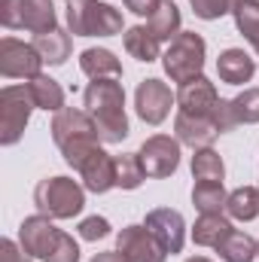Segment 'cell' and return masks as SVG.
<instances>
[{
    "label": "cell",
    "mask_w": 259,
    "mask_h": 262,
    "mask_svg": "<svg viewBox=\"0 0 259 262\" xmlns=\"http://www.w3.org/2000/svg\"><path fill=\"white\" fill-rule=\"evenodd\" d=\"M82 110L95 119L104 143H122L128 137L125 89L119 79H92L82 92Z\"/></svg>",
    "instance_id": "cell-1"
},
{
    "label": "cell",
    "mask_w": 259,
    "mask_h": 262,
    "mask_svg": "<svg viewBox=\"0 0 259 262\" xmlns=\"http://www.w3.org/2000/svg\"><path fill=\"white\" fill-rule=\"evenodd\" d=\"M52 140H55V146L61 149L64 162L73 171H79V165L104 143L95 119L85 110H76V107H64V110L55 113V119H52Z\"/></svg>",
    "instance_id": "cell-2"
},
{
    "label": "cell",
    "mask_w": 259,
    "mask_h": 262,
    "mask_svg": "<svg viewBox=\"0 0 259 262\" xmlns=\"http://www.w3.org/2000/svg\"><path fill=\"white\" fill-rule=\"evenodd\" d=\"M67 31L73 37H116L125 34L122 12L101 0H67Z\"/></svg>",
    "instance_id": "cell-3"
},
{
    "label": "cell",
    "mask_w": 259,
    "mask_h": 262,
    "mask_svg": "<svg viewBox=\"0 0 259 262\" xmlns=\"http://www.w3.org/2000/svg\"><path fill=\"white\" fill-rule=\"evenodd\" d=\"M34 204H37V213L49 220H73L85 207V186L64 174L46 177L34 186Z\"/></svg>",
    "instance_id": "cell-4"
},
{
    "label": "cell",
    "mask_w": 259,
    "mask_h": 262,
    "mask_svg": "<svg viewBox=\"0 0 259 262\" xmlns=\"http://www.w3.org/2000/svg\"><path fill=\"white\" fill-rule=\"evenodd\" d=\"M204 58H207L204 37L195 31H180L168 43V49L162 55V67L171 76V82H189L204 73Z\"/></svg>",
    "instance_id": "cell-5"
},
{
    "label": "cell",
    "mask_w": 259,
    "mask_h": 262,
    "mask_svg": "<svg viewBox=\"0 0 259 262\" xmlns=\"http://www.w3.org/2000/svg\"><path fill=\"white\" fill-rule=\"evenodd\" d=\"M0 25L9 31L49 34L58 28L52 0H0Z\"/></svg>",
    "instance_id": "cell-6"
},
{
    "label": "cell",
    "mask_w": 259,
    "mask_h": 262,
    "mask_svg": "<svg viewBox=\"0 0 259 262\" xmlns=\"http://www.w3.org/2000/svg\"><path fill=\"white\" fill-rule=\"evenodd\" d=\"M34 98L28 85H3L0 89V143L15 146L31 122L34 113Z\"/></svg>",
    "instance_id": "cell-7"
},
{
    "label": "cell",
    "mask_w": 259,
    "mask_h": 262,
    "mask_svg": "<svg viewBox=\"0 0 259 262\" xmlns=\"http://www.w3.org/2000/svg\"><path fill=\"white\" fill-rule=\"evenodd\" d=\"M174 104H177V95L171 92L168 82H162L156 76L137 82V89H134V113L146 125H162Z\"/></svg>",
    "instance_id": "cell-8"
},
{
    "label": "cell",
    "mask_w": 259,
    "mask_h": 262,
    "mask_svg": "<svg viewBox=\"0 0 259 262\" xmlns=\"http://www.w3.org/2000/svg\"><path fill=\"white\" fill-rule=\"evenodd\" d=\"M137 159H140L146 177H156V180L171 177L180 168V140L171 134H153L140 143Z\"/></svg>",
    "instance_id": "cell-9"
},
{
    "label": "cell",
    "mask_w": 259,
    "mask_h": 262,
    "mask_svg": "<svg viewBox=\"0 0 259 262\" xmlns=\"http://www.w3.org/2000/svg\"><path fill=\"white\" fill-rule=\"evenodd\" d=\"M43 58L34 49V43L15 40V37H3L0 40V73L6 79H34L43 73Z\"/></svg>",
    "instance_id": "cell-10"
},
{
    "label": "cell",
    "mask_w": 259,
    "mask_h": 262,
    "mask_svg": "<svg viewBox=\"0 0 259 262\" xmlns=\"http://www.w3.org/2000/svg\"><path fill=\"white\" fill-rule=\"evenodd\" d=\"M61 235H64V232H61L49 216H43V213L25 216L21 226H18V244L25 247V253H31L34 259H43V262L55 253Z\"/></svg>",
    "instance_id": "cell-11"
},
{
    "label": "cell",
    "mask_w": 259,
    "mask_h": 262,
    "mask_svg": "<svg viewBox=\"0 0 259 262\" xmlns=\"http://www.w3.org/2000/svg\"><path fill=\"white\" fill-rule=\"evenodd\" d=\"M143 226L149 229V235L165 247V253H180L183 244H186V220L180 210H171V207H156L146 213Z\"/></svg>",
    "instance_id": "cell-12"
},
{
    "label": "cell",
    "mask_w": 259,
    "mask_h": 262,
    "mask_svg": "<svg viewBox=\"0 0 259 262\" xmlns=\"http://www.w3.org/2000/svg\"><path fill=\"white\" fill-rule=\"evenodd\" d=\"M116 250L125 262H165V247L149 235L146 226H125L116 235Z\"/></svg>",
    "instance_id": "cell-13"
},
{
    "label": "cell",
    "mask_w": 259,
    "mask_h": 262,
    "mask_svg": "<svg viewBox=\"0 0 259 262\" xmlns=\"http://www.w3.org/2000/svg\"><path fill=\"white\" fill-rule=\"evenodd\" d=\"M79 180L89 192L104 195L110 189H116V156H110L104 146H98L82 165H79Z\"/></svg>",
    "instance_id": "cell-14"
},
{
    "label": "cell",
    "mask_w": 259,
    "mask_h": 262,
    "mask_svg": "<svg viewBox=\"0 0 259 262\" xmlns=\"http://www.w3.org/2000/svg\"><path fill=\"white\" fill-rule=\"evenodd\" d=\"M174 95H177L180 113H189V116H210L213 107H217V101H220L217 85H213L204 73L195 76V79H189V82H180V89H177Z\"/></svg>",
    "instance_id": "cell-15"
},
{
    "label": "cell",
    "mask_w": 259,
    "mask_h": 262,
    "mask_svg": "<svg viewBox=\"0 0 259 262\" xmlns=\"http://www.w3.org/2000/svg\"><path fill=\"white\" fill-rule=\"evenodd\" d=\"M174 131H177V140L192 146V149H204L220 137L210 116H189V113H180V110L174 116Z\"/></svg>",
    "instance_id": "cell-16"
},
{
    "label": "cell",
    "mask_w": 259,
    "mask_h": 262,
    "mask_svg": "<svg viewBox=\"0 0 259 262\" xmlns=\"http://www.w3.org/2000/svg\"><path fill=\"white\" fill-rule=\"evenodd\" d=\"M217 73H220V79L229 82V85H244V82L253 79L256 61H253L244 49H226V52H220V58H217Z\"/></svg>",
    "instance_id": "cell-17"
},
{
    "label": "cell",
    "mask_w": 259,
    "mask_h": 262,
    "mask_svg": "<svg viewBox=\"0 0 259 262\" xmlns=\"http://www.w3.org/2000/svg\"><path fill=\"white\" fill-rule=\"evenodd\" d=\"M79 70L89 79H119L122 76V61L110 49L92 46V49H82L79 52Z\"/></svg>",
    "instance_id": "cell-18"
},
{
    "label": "cell",
    "mask_w": 259,
    "mask_h": 262,
    "mask_svg": "<svg viewBox=\"0 0 259 262\" xmlns=\"http://www.w3.org/2000/svg\"><path fill=\"white\" fill-rule=\"evenodd\" d=\"M31 43H34V49L40 52V58L52 67H61L67 58H70V52H73V40H70V34L61 31V28H55V31H49V34H34Z\"/></svg>",
    "instance_id": "cell-19"
},
{
    "label": "cell",
    "mask_w": 259,
    "mask_h": 262,
    "mask_svg": "<svg viewBox=\"0 0 259 262\" xmlns=\"http://www.w3.org/2000/svg\"><path fill=\"white\" fill-rule=\"evenodd\" d=\"M25 85H28V92H31L37 110H46V113H58V110H64V89H61L58 79L40 73V76L28 79Z\"/></svg>",
    "instance_id": "cell-20"
},
{
    "label": "cell",
    "mask_w": 259,
    "mask_h": 262,
    "mask_svg": "<svg viewBox=\"0 0 259 262\" xmlns=\"http://www.w3.org/2000/svg\"><path fill=\"white\" fill-rule=\"evenodd\" d=\"M122 46H125V52H128L131 58H137V61H143V64H153V61L162 58V55H159V40L149 34L146 25H131V28H125Z\"/></svg>",
    "instance_id": "cell-21"
},
{
    "label": "cell",
    "mask_w": 259,
    "mask_h": 262,
    "mask_svg": "<svg viewBox=\"0 0 259 262\" xmlns=\"http://www.w3.org/2000/svg\"><path fill=\"white\" fill-rule=\"evenodd\" d=\"M232 232V220L226 213H201L192 226V241L198 247H220V241Z\"/></svg>",
    "instance_id": "cell-22"
},
{
    "label": "cell",
    "mask_w": 259,
    "mask_h": 262,
    "mask_svg": "<svg viewBox=\"0 0 259 262\" xmlns=\"http://www.w3.org/2000/svg\"><path fill=\"white\" fill-rule=\"evenodd\" d=\"M180 9H177V3L174 0H162V6L146 18V28H149V34L159 40V43H171L177 34H180Z\"/></svg>",
    "instance_id": "cell-23"
},
{
    "label": "cell",
    "mask_w": 259,
    "mask_h": 262,
    "mask_svg": "<svg viewBox=\"0 0 259 262\" xmlns=\"http://www.w3.org/2000/svg\"><path fill=\"white\" fill-rule=\"evenodd\" d=\"M217 253H220L223 262H253L259 256V241H253L247 232L232 229V232L220 241Z\"/></svg>",
    "instance_id": "cell-24"
},
{
    "label": "cell",
    "mask_w": 259,
    "mask_h": 262,
    "mask_svg": "<svg viewBox=\"0 0 259 262\" xmlns=\"http://www.w3.org/2000/svg\"><path fill=\"white\" fill-rule=\"evenodd\" d=\"M226 216L238 223H253L259 216V189L256 186H238L226 198Z\"/></svg>",
    "instance_id": "cell-25"
},
{
    "label": "cell",
    "mask_w": 259,
    "mask_h": 262,
    "mask_svg": "<svg viewBox=\"0 0 259 262\" xmlns=\"http://www.w3.org/2000/svg\"><path fill=\"white\" fill-rule=\"evenodd\" d=\"M226 198L229 192L223 189V183H213V180H198L192 189V204L198 213H223Z\"/></svg>",
    "instance_id": "cell-26"
},
{
    "label": "cell",
    "mask_w": 259,
    "mask_h": 262,
    "mask_svg": "<svg viewBox=\"0 0 259 262\" xmlns=\"http://www.w3.org/2000/svg\"><path fill=\"white\" fill-rule=\"evenodd\" d=\"M192 177L195 180H213V183H223V180H226V165H223V159H220L217 149H210V146L195 149Z\"/></svg>",
    "instance_id": "cell-27"
},
{
    "label": "cell",
    "mask_w": 259,
    "mask_h": 262,
    "mask_svg": "<svg viewBox=\"0 0 259 262\" xmlns=\"http://www.w3.org/2000/svg\"><path fill=\"white\" fill-rule=\"evenodd\" d=\"M143 180H146V171H143L137 152H122V156H116V186H119V189L134 192V189H140Z\"/></svg>",
    "instance_id": "cell-28"
},
{
    "label": "cell",
    "mask_w": 259,
    "mask_h": 262,
    "mask_svg": "<svg viewBox=\"0 0 259 262\" xmlns=\"http://www.w3.org/2000/svg\"><path fill=\"white\" fill-rule=\"evenodd\" d=\"M232 18H235L238 34H244V40L256 49V55H259V3H253V0L238 3L235 12H232Z\"/></svg>",
    "instance_id": "cell-29"
},
{
    "label": "cell",
    "mask_w": 259,
    "mask_h": 262,
    "mask_svg": "<svg viewBox=\"0 0 259 262\" xmlns=\"http://www.w3.org/2000/svg\"><path fill=\"white\" fill-rule=\"evenodd\" d=\"M232 113L238 125H256L259 122V89H244L232 98Z\"/></svg>",
    "instance_id": "cell-30"
},
{
    "label": "cell",
    "mask_w": 259,
    "mask_h": 262,
    "mask_svg": "<svg viewBox=\"0 0 259 262\" xmlns=\"http://www.w3.org/2000/svg\"><path fill=\"white\" fill-rule=\"evenodd\" d=\"M238 3H244V0H189L192 12L204 21H217L223 15H232Z\"/></svg>",
    "instance_id": "cell-31"
},
{
    "label": "cell",
    "mask_w": 259,
    "mask_h": 262,
    "mask_svg": "<svg viewBox=\"0 0 259 262\" xmlns=\"http://www.w3.org/2000/svg\"><path fill=\"white\" fill-rule=\"evenodd\" d=\"M76 232H79L82 241H101V238L110 235V220H107V216H85V220L76 226Z\"/></svg>",
    "instance_id": "cell-32"
},
{
    "label": "cell",
    "mask_w": 259,
    "mask_h": 262,
    "mask_svg": "<svg viewBox=\"0 0 259 262\" xmlns=\"http://www.w3.org/2000/svg\"><path fill=\"white\" fill-rule=\"evenodd\" d=\"M210 119H213V125H217V131H220V134L238 128L235 113H232V98H220V101H217V107H213V113H210Z\"/></svg>",
    "instance_id": "cell-33"
},
{
    "label": "cell",
    "mask_w": 259,
    "mask_h": 262,
    "mask_svg": "<svg viewBox=\"0 0 259 262\" xmlns=\"http://www.w3.org/2000/svg\"><path fill=\"white\" fill-rule=\"evenodd\" d=\"M46 262H79V244L73 241V235H61V241H58V247H55V253L49 256Z\"/></svg>",
    "instance_id": "cell-34"
},
{
    "label": "cell",
    "mask_w": 259,
    "mask_h": 262,
    "mask_svg": "<svg viewBox=\"0 0 259 262\" xmlns=\"http://www.w3.org/2000/svg\"><path fill=\"white\" fill-rule=\"evenodd\" d=\"M0 262H34V256L25 253V247L15 244L12 238H3L0 241Z\"/></svg>",
    "instance_id": "cell-35"
},
{
    "label": "cell",
    "mask_w": 259,
    "mask_h": 262,
    "mask_svg": "<svg viewBox=\"0 0 259 262\" xmlns=\"http://www.w3.org/2000/svg\"><path fill=\"white\" fill-rule=\"evenodd\" d=\"M122 3H125L128 12H134V15H146V18L162 6V0H122Z\"/></svg>",
    "instance_id": "cell-36"
},
{
    "label": "cell",
    "mask_w": 259,
    "mask_h": 262,
    "mask_svg": "<svg viewBox=\"0 0 259 262\" xmlns=\"http://www.w3.org/2000/svg\"><path fill=\"white\" fill-rule=\"evenodd\" d=\"M92 262H125V259L119 256V250H104V253H95Z\"/></svg>",
    "instance_id": "cell-37"
},
{
    "label": "cell",
    "mask_w": 259,
    "mask_h": 262,
    "mask_svg": "<svg viewBox=\"0 0 259 262\" xmlns=\"http://www.w3.org/2000/svg\"><path fill=\"white\" fill-rule=\"evenodd\" d=\"M186 262H210V259H207V256H189Z\"/></svg>",
    "instance_id": "cell-38"
},
{
    "label": "cell",
    "mask_w": 259,
    "mask_h": 262,
    "mask_svg": "<svg viewBox=\"0 0 259 262\" xmlns=\"http://www.w3.org/2000/svg\"><path fill=\"white\" fill-rule=\"evenodd\" d=\"M253 3H259V0H253Z\"/></svg>",
    "instance_id": "cell-39"
}]
</instances>
